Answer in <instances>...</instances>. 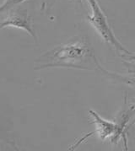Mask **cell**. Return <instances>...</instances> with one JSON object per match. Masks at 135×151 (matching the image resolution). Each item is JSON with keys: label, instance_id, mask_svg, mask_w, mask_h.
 Listing matches in <instances>:
<instances>
[{"label": "cell", "instance_id": "obj_8", "mask_svg": "<svg viewBox=\"0 0 135 151\" xmlns=\"http://www.w3.org/2000/svg\"><path fill=\"white\" fill-rule=\"evenodd\" d=\"M121 58L123 60H125L127 63H129V64H134L135 65V54L129 52V53H125V54L121 55Z\"/></svg>", "mask_w": 135, "mask_h": 151}, {"label": "cell", "instance_id": "obj_9", "mask_svg": "<svg viewBox=\"0 0 135 151\" xmlns=\"http://www.w3.org/2000/svg\"><path fill=\"white\" fill-rule=\"evenodd\" d=\"M134 123H135V122H134Z\"/></svg>", "mask_w": 135, "mask_h": 151}, {"label": "cell", "instance_id": "obj_5", "mask_svg": "<svg viewBox=\"0 0 135 151\" xmlns=\"http://www.w3.org/2000/svg\"><path fill=\"white\" fill-rule=\"evenodd\" d=\"M89 113L92 117V122L96 125V130L93 133H97L99 138L102 141L110 139L111 141L114 143L117 134V126L116 122L105 120L96 111L93 110H90Z\"/></svg>", "mask_w": 135, "mask_h": 151}, {"label": "cell", "instance_id": "obj_1", "mask_svg": "<svg viewBox=\"0 0 135 151\" xmlns=\"http://www.w3.org/2000/svg\"><path fill=\"white\" fill-rule=\"evenodd\" d=\"M98 63L88 39L85 36H78L40 56L35 63V69L67 68L94 70L98 69Z\"/></svg>", "mask_w": 135, "mask_h": 151}, {"label": "cell", "instance_id": "obj_2", "mask_svg": "<svg viewBox=\"0 0 135 151\" xmlns=\"http://www.w3.org/2000/svg\"><path fill=\"white\" fill-rule=\"evenodd\" d=\"M87 2L89 3L91 9V14L90 15H88L87 19L97 34L101 36V38L105 42L109 44L111 47L115 49L118 54L129 53L130 52L124 47V46L118 41L113 33V30L108 23V19L97 0H87Z\"/></svg>", "mask_w": 135, "mask_h": 151}, {"label": "cell", "instance_id": "obj_6", "mask_svg": "<svg viewBox=\"0 0 135 151\" xmlns=\"http://www.w3.org/2000/svg\"><path fill=\"white\" fill-rule=\"evenodd\" d=\"M98 69L106 77L109 79L114 80L117 83H121L123 85H129V87L135 89V77H128V76H123L121 74H118L117 73H113L105 69L101 65V63H98Z\"/></svg>", "mask_w": 135, "mask_h": 151}, {"label": "cell", "instance_id": "obj_4", "mask_svg": "<svg viewBox=\"0 0 135 151\" xmlns=\"http://www.w3.org/2000/svg\"><path fill=\"white\" fill-rule=\"evenodd\" d=\"M135 116V103H129L124 101L121 111L117 114L115 118V122L117 126V134L114 144H117L121 139L123 140L125 146L127 147L126 131L130 126V122Z\"/></svg>", "mask_w": 135, "mask_h": 151}, {"label": "cell", "instance_id": "obj_7", "mask_svg": "<svg viewBox=\"0 0 135 151\" xmlns=\"http://www.w3.org/2000/svg\"><path fill=\"white\" fill-rule=\"evenodd\" d=\"M25 1V0H4L0 7V13L4 12L14 7L18 6L19 4H22Z\"/></svg>", "mask_w": 135, "mask_h": 151}, {"label": "cell", "instance_id": "obj_3", "mask_svg": "<svg viewBox=\"0 0 135 151\" xmlns=\"http://www.w3.org/2000/svg\"><path fill=\"white\" fill-rule=\"evenodd\" d=\"M6 27H13L25 30L37 42V36L34 29L32 18L25 9L16 6L1 13L0 28L4 29Z\"/></svg>", "mask_w": 135, "mask_h": 151}]
</instances>
